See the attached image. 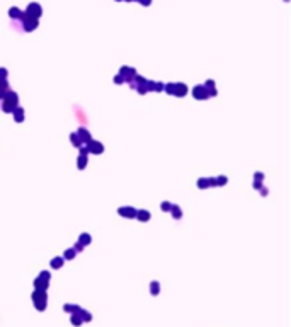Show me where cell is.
Masks as SVG:
<instances>
[{"instance_id":"6da1fadb","label":"cell","mask_w":291,"mask_h":327,"mask_svg":"<svg viewBox=\"0 0 291 327\" xmlns=\"http://www.w3.org/2000/svg\"><path fill=\"white\" fill-rule=\"evenodd\" d=\"M3 111L5 112H12L14 107H17V94L12 90H7L5 97H3Z\"/></svg>"},{"instance_id":"7a4b0ae2","label":"cell","mask_w":291,"mask_h":327,"mask_svg":"<svg viewBox=\"0 0 291 327\" xmlns=\"http://www.w3.org/2000/svg\"><path fill=\"white\" fill-rule=\"evenodd\" d=\"M46 291H41V290H36L34 293H32V303L36 305V308L38 310H45L46 308Z\"/></svg>"},{"instance_id":"3957f363","label":"cell","mask_w":291,"mask_h":327,"mask_svg":"<svg viewBox=\"0 0 291 327\" xmlns=\"http://www.w3.org/2000/svg\"><path fill=\"white\" fill-rule=\"evenodd\" d=\"M49 278H51V274L46 271H43L41 274H39V278H36L34 285H36V290H41V291H46V288H48V283H49Z\"/></svg>"},{"instance_id":"277c9868","label":"cell","mask_w":291,"mask_h":327,"mask_svg":"<svg viewBox=\"0 0 291 327\" xmlns=\"http://www.w3.org/2000/svg\"><path fill=\"white\" fill-rule=\"evenodd\" d=\"M24 14L29 16V17H32V19H39V17H41V14H43V9H41V5H39V3H29L27 10Z\"/></svg>"},{"instance_id":"5b68a950","label":"cell","mask_w":291,"mask_h":327,"mask_svg":"<svg viewBox=\"0 0 291 327\" xmlns=\"http://www.w3.org/2000/svg\"><path fill=\"white\" fill-rule=\"evenodd\" d=\"M22 27H24V31H34L36 27H38V19H32V17H29L24 14L22 16Z\"/></svg>"},{"instance_id":"8992f818","label":"cell","mask_w":291,"mask_h":327,"mask_svg":"<svg viewBox=\"0 0 291 327\" xmlns=\"http://www.w3.org/2000/svg\"><path fill=\"white\" fill-rule=\"evenodd\" d=\"M192 94H194V97H196V99H208V97H209V92H208V89H206L204 85H198V87H194Z\"/></svg>"},{"instance_id":"52a82bcc","label":"cell","mask_w":291,"mask_h":327,"mask_svg":"<svg viewBox=\"0 0 291 327\" xmlns=\"http://www.w3.org/2000/svg\"><path fill=\"white\" fill-rule=\"evenodd\" d=\"M87 150L92 152V154H102V152H104V147H102V143H99V141L90 140L89 143H87Z\"/></svg>"},{"instance_id":"ba28073f","label":"cell","mask_w":291,"mask_h":327,"mask_svg":"<svg viewBox=\"0 0 291 327\" xmlns=\"http://www.w3.org/2000/svg\"><path fill=\"white\" fill-rule=\"evenodd\" d=\"M119 75L124 78V82H129L136 73H134V70H133L131 67H123V68H121V73H119Z\"/></svg>"},{"instance_id":"9c48e42d","label":"cell","mask_w":291,"mask_h":327,"mask_svg":"<svg viewBox=\"0 0 291 327\" xmlns=\"http://www.w3.org/2000/svg\"><path fill=\"white\" fill-rule=\"evenodd\" d=\"M185 92H187V87H185L184 83H174V96L184 97Z\"/></svg>"},{"instance_id":"30bf717a","label":"cell","mask_w":291,"mask_h":327,"mask_svg":"<svg viewBox=\"0 0 291 327\" xmlns=\"http://www.w3.org/2000/svg\"><path fill=\"white\" fill-rule=\"evenodd\" d=\"M77 135H78V138H80V141H82V143H89V141L92 140V138H90V133L87 131L85 128H78Z\"/></svg>"},{"instance_id":"8fae6325","label":"cell","mask_w":291,"mask_h":327,"mask_svg":"<svg viewBox=\"0 0 291 327\" xmlns=\"http://www.w3.org/2000/svg\"><path fill=\"white\" fill-rule=\"evenodd\" d=\"M9 16H10V19H22L24 12L21 9H17V7H10L9 9Z\"/></svg>"},{"instance_id":"7c38bea8","label":"cell","mask_w":291,"mask_h":327,"mask_svg":"<svg viewBox=\"0 0 291 327\" xmlns=\"http://www.w3.org/2000/svg\"><path fill=\"white\" fill-rule=\"evenodd\" d=\"M119 215H123L126 218H134L136 216V210L134 208H119Z\"/></svg>"},{"instance_id":"4fadbf2b","label":"cell","mask_w":291,"mask_h":327,"mask_svg":"<svg viewBox=\"0 0 291 327\" xmlns=\"http://www.w3.org/2000/svg\"><path fill=\"white\" fill-rule=\"evenodd\" d=\"M12 112H14V118H16L17 123L24 121V109H22V107H14Z\"/></svg>"},{"instance_id":"5bb4252c","label":"cell","mask_w":291,"mask_h":327,"mask_svg":"<svg viewBox=\"0 0 291 327\" xmlns=\"http://www.w3.org/2000/svg\"><path fill=\"white\" fill-rule=\"evenodd\" d=\"M136 216H138V220H141V221H148V220H150V213L145 211V210L136 211Z\"/></svg>"},{"instance_id":"9a60e30c","label":"cell","mask_w":291,"mask_h":327,"mask_svg":"<svg viewBox=\"0 0 291 327\" xmlns=\"http://www.w3.org/2000/svg\"><path fill=\"white\" fill-rule=\"evenodd\" d=\"M63 261H65L63 257H54V259L51 261V268H53V269H58V268H61V266H63Z\"/></svg>"},{"instance_id":"2e32d148","label":"cell","mask_w":291,"mask_h":327,"mask_svg":"<svg viewBox=\"0 0 291 327\" xmlns=\"http://www.w3.org/2000/svg\"><path fill=\"white\" fill-rule=\"evenodd\" d=\"M77 256V250L72 247V249H67L65 250V254H63V259H73V257Z\"/></svg>"},{"instance_id":"e0dca14e","label":"cell","mask_w":291,"mask_h":327,"mask_svg":"<svg viewBox=\"0 0 291 327\" xmlns=\"http://www.w3.org/2000/svg\"><path fill=\"white\" fill-rule=\"evenodd\" d=\"M78 244H80V245H87V244H90V235L82 234V235H80V239H78Z\"/></svg>"},{"instance_id":"ac0fdd59","label":"cell","mask_w":291,"mask_h":327,"mask_svg":"<svg viewBox=\"0 0 291 327\" xmlns=\"http://www.w3.org/2000/svg\"><path fill=\"white\" fill-rule=\"evenodd\" d=\"M150 293H152V295H158V293H160V285H158L157 281H153L150 285Z\"/></svg>"},{"instance_id":"d6986e66","label":"cell","mask_w":291,"mask_h":327,"mask_svg":"<svg viewBox=\"0 0 291 327\" xmlns=\"http://www.w3.org/2000/svg\"><path fill=\"white\" fill-rule=\"evenodd\" d=\"M211 184H214V179H201L198 182V186L199 187H206V186H211Z\"/></svg>"},{"instance_id":"ffe728a7","label":"cell","mask_w":291,"mask_h":327,"mask_svg":"<svg viewBox=\"0 0 291 327\" xmlns=\"http://www.w3.org/2000/svg\"><path fill=\"white\" fill-rule=\"evenodd\" d=\"M170 211H172L174 218H181V215H182V211H181L179 206H174V205H172V208H170Z\"/></svg>"},{"instance_id":"44dd1931","label":"cell","mask_w":291,"mask_h":327,"mask_svg":"<svg viewBox=\"0 0 291 327\" xmlns=\"http://www.w3.org/2000/svg\"><path fill=\"white\" fill-rule=\"evenodd\" d=\"M80 315H82V319H83V322H90L92 320V315H90V312H87V310H83L82 308V312H80Z\"/></svg>"},{"instance_id":"7402d4cb","label":"cell","mask_w":291,"mask_h":327,"mask_svg":"<svg viewBox=\"0 0 291 327\" xmlns=\"http://www.w3.org/2000/svg\"><path fill=\"white\" fill-rule=\"evenodd\" d=\"M70 140H72V143H73V145H77V147H80V145H82V141H80V138H78L77 133H72Z\"/></svg>"},{"instance_id":"603a6c76","label":"cell","mask_w":291,"mask_h":327,"mask_svg":"<svg viewBox=\"0 0 291 327\" xmlns=\"http://www.w3.org/2000/svg\"><path fill=\"white\" fill-rule=\"evenodd\" d=\"M87 164V155H80L78 157V169H83Z\"/></svg>"},{"instance_id":"cb8c5ba5","label":"cell","mask_w":291,"mask_h":327,"mask_svg":"<svg viewBox=\"0 0 291 327\" xmlns=\"http://www.w3.org/2000/svg\"><path fill=\"white\" fill-rule=\"evenodd\" d=\"M170 208H172V203H169V201H163L162 203V210H163V211H170Z\"/></svg>"},{"instance_id":"d4e9b609","label":"cell","mask_w":291,"mask_h":327,"mask_svg":"<svg viewBox=\"0 0 291 327\" xmlns=\"http://www.w3.org/2000/svg\"><path fill=\"white\" fill-rule=\"evenodd\" d=\"M214 184H220V186H221V184H227V177H225V176H220L218 179H214Z\"/></svg>"},{"instance_id":"484cf974","label":"cell","mask_w":291,"mask_h":327,"mask_svg":"<svg viewBox=\"0 0 291 327\" xmlns=\"http://www.w3.org/2000/svg\"><path fill=\"white\" fill-rule=\"evenodd\" d=\"M165 90L170 94H174V83H169V85H165Z\"/></svg>"},{"instance_id":"4316f807","label":"cell","mask_w":291,"mask_h":327,"mask_svg":"<svg viewBox=\"0 0 291 327\" xmlns=\"http://www.w3.org/2000/svg\"><path fill=\"white\" fill-rule=\"evenodd\" d=\"M114 82L116 83H123V82H124V78H123L121 75H118V77H114Z\"/></svg>"},{"instance_id":"83f0119b","label":"cell","mask_w":291,"mask_h":327,"mask_svg":"<svg viewBox=\"0 0 291 327\" xmlns=\"http://www.w3.org/2000/svg\"><path fill=\"white\" fill-rule=\"evenodd\" d=\"M63 308H65V310H67V312H72V310H73V305H70V303H67V305H65V307H63Z\"/></svg>"},{"instance_id":"f1b7e54d","label":"cell","mask_w":291,"mask_h":327,"mask_svg":"<svg viewBox=\"0 0 291 327\" xmlns=\"http://www.w3.org/2000/svg\"><path fill=\"white\" fill-rule=\"evenodd\" d=\"M138 2H140V3H143V5H147V7H148V5H150V3H152V0H138Z\"/></svg>"},{"instance_id":"f546056e","label":"cell","mask_w":291,"mask_h":327,"mask_svg":"<svg viewBox=\"0 0 291 327\" xmlns=\"http://www.w3.org/2000/svg\"><path fill=\"white\" fill-rule=\"evenodd\" d=\"M118 2H121V0H118Z\"/></svg>"}]
</instances>
